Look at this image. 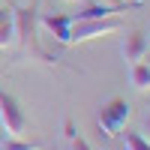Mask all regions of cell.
Listing matches in <instances>:
<instances>
[{"instance_id": "obj_1", "label": "cell", "mask_w": 150, "mask_h": 150, "mask_svg": "<svg viewBox=\"0 0 150 150\" xmlns=\"http://www.w3.org/2000/svg\"><path fill=\"white\" fill-rule=\"evenodd\" d=\"M12 21H15V45L21 60H39L45 66H57L60 60L51 57L39 45V9L36 6H15L12 9Z\"/></svg>"}, {"instance_id": "obj_14", "label": "cell", "mask_w": 150, "mask_h": 150, "mask_svg": "<svg viewBox=\"0 0 150 150\" xmlns=\"http://www.w3.org/2000/svg\"><path fill=\"white\" fill-rule=\"evenodd\" d=\"M141 135H144V138H147V141H150V114H147V117H144V126H141Z\"/></svg>"}, {"instance_id": "obj_4", "label": "cell", "mask_w": 150, "mask_h": 150, "mask_svg": "<svg viewBox=\"0 0 150 150\" xmlns=\"http://www.w3.org/2000/svg\"><path fill=\"white\" fill-rule=\"evenodd\" d=\"M132 117V105L126 102V99H111L108 105H102V111H99V129H102L105 138H117V135L126 129V120Z\"/></svg>"}, {"instance_id": "obj_15", "label": "cell", "mask_w": 150, "mask_h": 150, "mask_svg": "<svg viewBox=\"0 0 150 150\" xmlns=\"http://www.w3.org/2000/svg\"><path fill=\"white\" fill-rule=\"evenodd\" d=\"M9 15H12V9H6V6H0V24H3V21H6Z\"/></svg>"}, {"instance_id": "obj_10", "label": "cell", "mask_w": 150, "mask_h": 150, "mask_svg": "<svg viewBox=\"0 0 150 150\" xmlns=\"http://www.w3.org/2000/svg\"><path fill=\"white\" fill-rule=\"evenodd\" d=\"M0 150H42V144H30L21 138H9V135L0 132Z\"/></svg>"}, {"instance_id": "obj_5", "label": "cell", "mask_w": 150, "mask_h": 150, "mask_svg": "<svg viewBox=\"0 0 150 150\" xmlns=\"http://www.w3.org/2000/svg\"><path fill=\"white\" fill-rule=\"evenodd\" d=\"M147 51H150V42H147V36L141 30H132L126 39H123V48H120V54H123V60H126L129 66L138 63V60H144Z\"/></svg>"}, {"instance_id": "obj_7", "label": "cell", "mask_w": 150, "mask_h": 150, "mask_svg": "<svg viewBox=\"0 0 150 150\" xmlns=\"http://www.w3.org/2000/svg\"><path fill=\"white\" fill-rule=\"evenodd\" d=\"M117 12H129V9H123V6H111V3H87L81 12H75V21H90V18H111V15H117Z\"/></svg>"}, {"instance_id": "obj_13", "label": "cell", "mask_w": 150, "mask_h": 150, "mask_svg": "<svg viewBox=\"0 0 150 150\" xmlns=\"http://www.w3.org/2000/svg\"><path fill=\"white\" fill-rule=\"evenodd\" d=\"M99 3H111V6H123V9H138L141 3H132V0H99Z\"/></svg>"}, {"instance_id": "obj_9", "label": "cell", "mask_w": 150, "mask_h": 150, "mask_svg": "<svg viewBox=\"0 0 150 150\" xmlns=\"http://www.w3.org/2000/svg\"><path fill=\"white\" fill-rule=\"evenodd\" d=\"M63 138H66V150H93L90 144L84 141V135L75 129V123H72V120L63 123Z\"/></svg>"}, {"instance_id": "obj_8", "label": "cell", "mask_w": 150, "mask_h": 150, "mask_svg": "<svg viewBox=\"0 0 150 150\" xmlns=\"http://www.w3.org/2000/svg\"><path fill=\"white\" fill-rule=\"evenodd\" d=\"M129 81L138 93H147L150 90V63H144V60H138V63L129 66Z\"/></svg>"}, {"instance_id": "obj_6", "label": "cell", "mask_w": 150, "mask_h": 150, "mask_svg": "<svg viewBox=\"0 0 150 150\" xmlns=\"http://www.w3.org/2000/svg\"><path fill=\"white\" fill-rule=\"evenodd\" d=\"M39 24L54 36V42H60V45H72V42H69L72 15H39Z\"/></svg>"}, {"instance_id": "obj_11", "label": "cell", "mask_w": 150, "mask_h": 150, "mask_svg": "<svg viewBox=\"0 0 150 150\" xmlns=\"http://www.w3.org/2000/svg\"><path fill=\"white\" fill-rule=\"evenodd\" d=\"M15 45V21H12V15L0 24V51L3 48H12Z\"/></svg>"}, {"instance_id": "obj_17", "label": "cell", "mask_w": 150, "mask_h": 150, "mask_svg": "<svg viewBox=\"0 0 150 150\" xmlns=\"http://www.w3.org/2000/svg\"><path fill=\"white\" fill-rule=\"evenodd\" d=\"M132 3H141V0H132Z\"/></svg>"}, {"instance_id": "obj_3", "label": "cell", "mask_w": 150, "mask_h": 150, "mask_svg": "<svg viewBox=\"0 0 150 150\" xmlns=\"http://www.w3.org/2000/svg\"><path fill=\"white\" fill-rule=\"evenodd\" d=\"M27 126H30V120L21 111L18 99L0 87V129H3V135H9V138H21V135L27 132Z\"/></svg>"}, {"instance_id": "obj_16", "label": "cell", "mask_w": 150, "mask_h": 150, "mask_svg": "<svg viewBox=\"0 0 150 150\" xmlns=\"http://www.w3.org/2000/svg\"><path fill=\"white\" fill-rule=\"evenodd\" d=\"M69 3H90V0H69Z\"/></svg>"}, {"instance_id": "obj_2", "label": "cell", "mask_w": 150, "mask_h": 150, "mask_svg": "<svg viewBox=\"0 0 150 150\" xmlns=\"http://www.w3.org/2000/svg\"><path fill=\"white\" fill-rule=\"evenodd\" d=\"M120 30H123V21H117L114 15H111V18H90V21H75V18H72L69 42L78 45V42H90V39L111 36V33H120Z\"/></svg>"}, {"instance_id": "obj_12", "label": "cell", "mask_w": 150, "mask_h": 150, "mask_svg": "<svg viewBox=\"0 0 150 150\" xmlns=\"http://www.w3.org/2000/svg\"><path fill=\"white\" fill-rule=\"evenodd\" d=\"M123 144H126V150H150V141L141 132H126L123 135Z\"/></svg>"}]
</instances>
